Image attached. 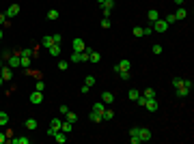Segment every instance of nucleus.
Here are the masks:
<instances>
[{"label":"nucleus","instance_id":"1","mask_svg":"<svg viewBox=\"0 0 194 144\" xmlns=\"http://www.w3.org/2000/svg\"><path fill=\"white\" fill-rule=\"evenodd\" d=\"M130 136H132V138H130V142H132V144H138V142H140V127H132V129H130Z\"/></svg>","mask_w":194,"mask_h":144},{"label":"nucleus","instance_id":"2","mask_svg":"<svg viewBox=\"0 0 194 144\" xmlns=\"http://www.w3.org/2000/svg\"><path fill=\"white\" fill-rule=\"evenodd\" d=\"M153 28H155L157 32H166V30H168V24L160 17V19H155V22H153Z\"/></svg>","mask_w":194,"mask_h":144},{"label":"nucleus","instance_id":"3","mask_svg":"<svg viewBox=\"0 0 194 144\" xmlns=\"http://www.w3.org/2000/svg\"><path fill=\"white\" fill-rule=\"evenodd\" d=\"M71 48H73V52H84V48H86V45H84V41H82L80 37H76V39L71 41Z\"/></svg>","mask_w":194,"mask_h":144},{"label":"nucleus","instance_id":"4","mask_svg":"<svg viewBox=\"0 0 194 144\" xmlns=\"http://www.w3.org/2000/svg\"><path fill=\"white\" fill-rule=\"evenodd\" d=\"M130 67H132V62H130L127 58H123V60L114 67V71H117V73H119V71H130Z\"/></svg>","mask_w":194,"mask_h":144},{"label":"nucleus","instance_id":"5","mask_svg":"<svg viewBox=\"0 0 194 144\" xmlns=\"http://www.w3.org/2000/svg\"><path fill=\"white\" fill-rule=\"evenodd\" d=\"M0 75H2V80H4V82H9V80L13 78V69L7 65V67H2V69H0Z\"/></svg>","mask_w":194,"mask_h":144},{"label":"nucleus","instance_id":"6","mask_svg":"<svg viewBox=\"0 0 194 144\" xmlns=\"http://www.w3.org/2000/svg\"><path fill=\"white\" fill-rule=\"evenodd\" d=\"M17 13H20V4H9V9H7L4 15H7V19H9V17H15Z\"/></svg>","mask_w":194,"mask_h":144},{"label":"nucleus","instance_id":"7","mask_svg":"<svg viewBox=\"0 0 194 144\" xmlns=\"http://www.w3.org/2000/svg\"><path fill=\"white\" fill-rule=\"evenodd\" d=\"M151 138H153L151 129H147V127H140V142H149Z\"/></svg>","mask_w":194,"mask_h":144},{"label":"nucleus","instance_id":"8","mask_svg":"<svg viewBox=\"0 0 194 144\" xmlns=\"http://www.w3.org/2000/svg\"><path fill=\"white\" fill-rule=\"evenodd\" d=\"M7 65H9L11 69H17V67H22V65H20V56H17V54H13V56L7 60Z\"/></svg>","mask_w":194,"mask_h":144},{"label":"nucleus","instance_id":"9","mask_svg":"<svg viewBox=\"0 0 194 144\" xmlns=\"http://www.w3.org/2000/svg\"><path fill=\"white\" fill-rule=\"evenodd\" d=\"M67 138H69V133H65V131H60V129H58L56 136H54V140H56L58 144H65V142H67Z\"/></svg>","mask_w":194,"mask_h":144},{"label":"nucleus","instance_id":"10","mask_svg":"<svg viewBox=\"0 0 194 144\" xmlns=\"http://www.w3.org/2000/svg\"><path fill=\"white\" fill-rule=\"evenodd\" d=\"M175 91H177V97H188L192 88H188V86H186V84L181 82V86H179V88H175Z\"/></svg>","mask_w":194,"mask_h":144},{"label":"nucleus","instance_id":"11","mask_svg":"<svg viewBox=\"0 0 194 144\" xmlns=\"http://www.w3.org/2000/svg\"><path fill=\"white\" fill-rule=\"evenodd\" d=\"M41 101H43V93H39V91L30 93V103H41Z\"/></svg>","mask_w":194,"mask_h":144},{"label":"nucleus","instance_id":"12","mask_svg":"<svg viewBox=\"0 0 194 144\" xmlns=\"http://www.w3.org/2000/svg\"><path fill=\"white\" fill-rule=\"evenodd\" d=\"M145 108L149 110V112H155V110H157V101H155V97H151V99H147Z\"/></svg>","mask_w":194,"mask_h":144},{"label":"nucleus","instance_id":"13","mask_svg":"<svg viewBox=\"0 0 194 144\" xmlns=\"http://www.w3.org/2000/svg\"><path fill=\"white\" fill-rule=\"evenodd\" d=\"M101 101H104V103H112V101H114V95H112L110 91H104V93H101Z\"/></svg>","mask_w":194,"mask_h":144},{"label":"nucleus","instance_id":"14","mask_svg":"<svg viewBox=\"0 0 194 144\" xmlns=\"http://www.w3.org/2000/svg\"><path fill=\"white\" fill-rule=\"evenodd\" d=\"M20 65H22L24 69H30V65H33L30 56H20Z\"/></svg>","mask_w":194,"mask_h":144},{"label":"nucleus","instance_id":"15","mask_svg":"<svg viewBox=\"0 0 194 144\" xmlns=\"http://www.w3.org/2000/svg\"><path fill=\"white\" fill-rule=\"evenodd\" d=\"M147 19H149V22H151V24H153V22H155V19H160V13H157V11H155V9H151V11H149V13H147Z\"/></svg>","mask_w":194,"mask_h":144},{"label":"nucleus","instance_id":"16","mask_svg":"<svg viewBox=\"0 0 194 144\" xmlns=\"http://www.w3.org/2000/svg\"><path fill=\"white\" fill-rule=\"evenodd\" d=\"M20 56H30L33 58V56H37V52L33 48H24V49H20Z\"/></svg>","mask_w":194,"mask_h":144},{"label":"nucleus","instance_id":"17","mask_svg":"<svg viewBox=\"0 0 194 144\" xmlns=\"http://www.w3.org/2000/svg\"><path fill=\"white\" fill-rule=\"evenodd\" d=\"M89 60H91V62H99V60H101V54H99V52H95V49H91Z\"/></svg>","mask_w":194,"mask_h":144},{"label":"nucleus","instance_id":"18","mask_svg":"<svg viewBox=\"0 0 194 144\" xmlns=\"http://www.w3.org/2000/svg\"><path fill=\"white\" fill-rule=\"evenodd\" d=\"M89 121H93V123H101L104 118H101V114H99V112H93V110H91V114H89Z\"/></svg>","mask_w":194,"mask_h":144},{"label":"nucleus","instance_id":"19","mask_svg":"<svg viewBox=\"0 0 194 144\" xmlns=\"http://www.w3.org/2000/svg\"><path fill=\"white\" fill-rule=\"evenodd\" d=\"M48 49H50V54H52L54 58H58V56H60V52H63V49H60V45H56V43H54L52 48H48Z\"/></svg>","mask_w":194,"mask_h":144},{"label":"nucleus","instance_id":"20","mask_svg":"<svg viewBox=\"0 0 194 144\" xmlns=\"http://www.w3.org/2000/svg\"><path fill=\"white\" fill-rule=\"evenodd\" d=\"M7 125H9V114L0 110V127H7Z\"/></svg>","mask_w":194,"mask_h":144},{"label":"nucleus","instance_id":"21","mask_svg":"<svg viewBox=\"0 0 194 144\" xmlns=\"http://www.w3.org/2000/svg\"><path fill=\"white\" fill-rule=\"evenodd\" d=\"M41 45H43V48H52V45H54V41H52V37H50V35H46V37L41 39Z\"/></svg>","mask_w":194,"mask_h":144},{"label":"nucleus","instance_id":"22","mask_svg":"<svg viewBox=\"0 0 194 144\" xmlns=\"http://www.w3.org/2000/svg\"><path fill=\"white\" fill-rule=\"evenodd\" d=\"M173 15H175V19H186V15H188V11H186V9L181 6V9H179L177 13H173Z\"/></svg>","mask_w":194,"mask_h":144},{"label":"nucleus","instance_id":"23","mask_svg":"<svg viewBox=\"0 0 194 144\" xmlns=\"http://www.w3.org/2000/svg\"><path fill=\"white\" fill-rule=\"evenodd\" d=\"M24 125H26V129H30V131H35V129H37V121H35V118H28Z\"/></svg>","mask_w":194,"mask_h":144},{"label":"nucleus","instance_id":"24","mask_svg":"<svg viewBox=\"0 0 194 144\" xmlns=\"http://www.w3.org/2000/svg\"><path fill=\"white\" fill-rule=\"evenodd\" d=\"M101 118H104V121H112V118H114V112H112V110H104Z\"/></svg>","mask_w":194,"mask_h":144},{"label":"nucleus","instance_id":"25","mask_svg":"<svg viewBox=\"0 0 194 144\" xmlns=\"http://www.w3.org/2000/svg\"><path fill=\"white\" fill-rule=\"evenodd\" d=\"M71 62H82V52H73L71 54Z\"/></svg>","mask_w":194,"mask_h":144},{"label":"nucleus","instance_id":"26","mask_svg":"<svg viewBox=\"0 0 194 144\" xmlns=\"http://www.w3.org/2000/svg\"><path fill=\"white\" fill-rule=\"evenodd\" d=\"M65 121H69V123H76V121H78L76 112H67V114H65Z\"/></svg>","mask_w":194,"mask_h":144},{"label":"nucleus","instance_id":"27","mask_svg":"<svg viewBox=\"0 0 194 144\" xmlns=\"http://www.w3.org/2000/svg\"><path fill=\"white\" fill-rule=\"evenodd\" d=\"M48 19H52V22L58 19V11H56V9H50V11H48Z\"/></svg>","mask_w":194,"mask_h":144},{"label":"nucleus","instance_id":"28","mask_svg":"<svg viewBox=\"0 0 194 144\" xmlns=\"http://www.w3.org/2000/svg\"><path fill=\"white\" fill-rule=\"evenodd\" d=\"M11 56H13V49H2V56H0V58H2V60H9Z\"/></svg>","mask_w":194,"mask_h":144},{"label":"nucleus","instance_id":"29","mask_svg":"<svg viewBox=\"0 0 194 144\" xmlns=\"http://www.w3.org/2000/svg\"><path fill=\"white\" fill-rule=\"evenodd\" d=\"M138 95H140V93H138V91H136V88H132V91H130V93H127V97H130V99H132V101H136V99H138Z\"/></svg>","mask_w":194,"mask_h":144},{"label":"nucleus","instance_id":"30","mask_svg":"<svg viewBox=\"0 0 194 144\" xmlns=\"http://www.w3.org/2000/svg\"><path fill=\"white\" fill-rule=\"evenodd\" d=\"M132 35H134V37H143V28H140V26H134V28H132Z\"/></svg>","mask_w":194,"mask_h":144},{"label":"nucleus","instance_id":"31","mask_svg":"<svg viewBox=\"0 0 194 144\" xmlns=\"http://www.w3.org/2000/svg\"><path fill=\"white\" fill-rule=\"evenodd\" d=\"M35 91H39V93H43V91H46V82H41V80H39V82L35 84Z\"/></svg>","mask_w":194,"mask_h":144},{"label":"nucleus","instance_id":"32","mask_svg":"<svg viewBox=\"0 0 194 144\" xmlns=\"http://www.w3.org/2000/svg\"><path fill=\"white\" fill-rule=\"evenodd\" d=\"M104 110H106V108H104V103H95V105H93V112H99V114H104Z\"/></svg>","mask_w":194,"mask_h":144},{"label":"nucleus","instance_id":"33","mask_svg":"<svg viewBox=\"0 0 194 144\" xmlns=\"http://www.w3.org/2000/svg\"><path fill=\"white\" fill-rule=\"evenodd\" d=\"M164 22H166V24H168V26H170V24H175V22H177V19H175V15H173V13H170V15H166V17H164Z\"/></svg>","mask_w":194,"mask_h":144},{"label":"nucleus","instance_id":"34","mask_svg":"<svg viewBox=\"0 0 194 144\" xmlns=\"http://www.w3.org/2000/svg\"><path fill=\"white\" fill-rule=\"evenodd\" d=\"M52 41H54L56 45H60V43H63V35H52Z\"/></svg>","mask_w":194,"mask_h":144},{"label":"nucleus","instance_id":"35","mask_svg":"<svg viewBox=\"0 0 194 144\" xmlns=\"http://www.w3.org/2000/svg\"><path fill=\"white\" fill-rule=\"evenodd\" d=\"M84 84H86V86L91 88V86L95 84V78H93V75H86V80H84Z\"/></svg>","mask_w":194,"mask_h":144},{"label":"nucleus","instance_id":"36","mask_svg":"<svg viewBox=\"0 0 194 144\" xmlns=\"http://www.w3.org/2000/svg\"><path fill=\"white\" fill-rule=\"evenodd\" d=\"M101 13H104V17H110L112 9H110V6H101Z\"/></svg>","mask_w":194,"mask_h":144},{"label":"nucleus","instance_id":"37","mask_svg":"<svg viewBox=\"0 0 194 144\" xmlns=\"http://www.w3.org/2000/svg\"><path fill=\"white\" fill-rule=\"evenodd\" d=\"M67 67H69V62H67V60H58V69H60V71H65Z\"/></svg>","mask_w":194,"mask_h":144},{"label":"nucleus","instance_id":"38","mask_svg":"<svg viewBox=\"0 0 194 144\" xmlns=\"http://www.w3.org/2000/svg\"><path fill=\"white\" fill-rule=\"evenodd\" d=\"M143 95H145L147 99H151V97H155V91H153V88H147V91L143 93Z\"/></svg>","mask_w":194,"mask_h":144},{"label":"nucleus","instance_id":"39","mask_svg":"<svg viewBox=\"0 0 194 144\" xmlns=\"http://www.w3.org/2000/svg\"><path fill=\"white\" fill-rule=\"evenodd\" d=\"M119 78L121 80H130V71H119Z\"/></svg>","mask_w":194,"mask_h":144},{"label":"nucleus","instance_id":"40","mask_svg":"<svg viewBox=\"0 0 194 144\" xmlns=\"http://www.w3.org/2000/svg\"><path fill=\"white\" fill-rule=\"evenodd\" d=\"M181 82H183L181 78H173V86H175V88H179V86H181Z\"/></svg>","mask_w":194,"mask_h":144},{"label":"nucleus","instance_id":"41","mask_svg":"<svg viewBox=\"0 0 194 144\" xmlns=\"http://www.w3.org/2000/svg\"><path fill=\"white\" fill-rule=\"evenodd\" d=\"M136 101H138V105H145V103H147V97L145 95H138V99H136Z\"/></svg>","mask_w":194,"mask_h":144},{"label":"nucleus","instance_id":"42","mask_svg":"<svg viewBox=\"0 0 194 144\" xmlns=\"http://www.w3.org/2000/svg\"><path fill=\"white\" fill-rule=\"evenodd\" d=\"M101 28H110V19H108V17L101 19Z\"/></svg>","mask_w":194,"mask_h":144},{"label":"nucleus","instance_id":"43","mask_svg":"<svg viewBox=\"0 0 194 144\" xmlns=\"http://www.w3.org/2000/svg\"><path fill=\"white\" fill-rule=\"evenodd\" d=\"M7 22H9V19H7V15H4V13H0V26H4Z\"/></svg>","mask_w":194,"mask_h":144},{"label":"nucleus","instance_id":"44","mask_svg":"<svg viewBox=\"0 0 194 144\" xmlns=\"http://www.w3.org/2000/svg\"><path fill=\"white\" fill-rule=\"evenodd\" d=\"M153 52H155V54H162V45H160V43H155V45H153Z\"/></svg>","mask_w":194,"mask_h":144},{"label":"nucleus","instance_id":"45","mask_svg":"<svg viewBox=\"0 0 194 144\" xmlns=\"http://www.w3.org/2000/svg\"><path fill=\"white\" fill-rule=\"evenodd\" d=\"M58 110H60V114H63V116H65V114H67V112H69V108H67V105H60V108H58Z\"/></svg>","mask_w":194,"mask_h":144},{"label":"nucleus","instance_id":"46","mask_svg":"<svg viewBox=\"0 0 194 144\" xmlns=\"http://www.w3.org/2000/svg\"><path fill=\"white\" fill-rule=\"evenodd\" d=\"M89 91H91V88H89V86H86V84H84V86H82V88H80V93H82V95H86V93H89Z\"/></svg>","mask_w":194,"mask_h":144},{"label":"nucleus","instance_id":"47","mask_svg":"<svg viewBox=\"0 0 194 144\" xmlns=\"http://www.w3.org/2000/svg\"><path fill=\"white\" fill-rule=\"evenodd\" d=\"M7 142V133H2V131H0V144H4Z\"/></svg>","mask_w":194,"mask_h":144},{"label":"nucleus","instance_id":"48","mask_svg":"<svg viewBox=\"0 0 194 144\" xmlns=\"http://www.w3.org/2000/svg\"><path fill=\"white\" fill-rule=\"evenodd\" d=\"M175 2H177V4H179V6H181V4H183V0H175Z\"/></svg>","mask_w":194,"mask_h":144},{"label":"nucleus","instance_id":"49","mask_svg":"<svg viewBox=\"0 0 194 144\" xmlns=\"http://www.w3.org/2000/svg\"><path fill=\"white\" fill-rule=\"evenodd\" d=\"M2 67H4V60H2V58H0V69H2Z\"/></svg>","mask_w":194,"mask_h":144},{"label":"nucleus","instance_id":"50","mask_svg":"<svg viewBox=\"0 0 194 144\" xmlns=\"http://www.w3.org/2000/svg\"><path fill=\"white\" fill-rule=\"evenodd\" d=\"M2 84H4V80H2V75H0V86H2Z\"/></svg>","mask_w":194,"mask_h":144},{"label":"nucleus","instance_id":"51","mask_svg":"<svg viewBox=\"0 0 194 144\" xmlns=\"http://www.w3.org/2000/svg\"><path fill=\"white\" fill-rule=\"evenodd\" d=\"M97 2H99V4H104V2H106V0H97Z\"/></svg>","mask_w":194,"mask_h":144},{"label":"nucleus","instance_id":"52","mask_svg":"<svg viewBox=\"0 0 194 144\" xmlns=\"http://www.w3.org/2000/svg\"><path fill=\"white\" fill-rule=\"evenodd\" d=\"M0 41H2V30H0Z\"/></svg>","mask_w":194,"mask_h":144}]
</instances>
